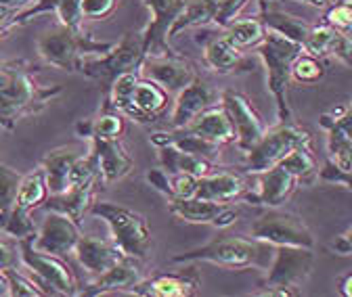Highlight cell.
Wrapping results in <instances>:
<instances>
[{"instance_id": "30bf717a", "label": "cell", "mask_w": 352, "mask_h": 297, "mask_svg": "<svg viewBox=\"0 0 352 297\" xmlns=\"http://www.w3.org/2000/svg\"><path fill=\"white\" fill-rule=\"evenodd\" d=\"M250 237L273 247L287 245L315 249V237L306 222L292 211H283L279 207H269V211L260 214L250 226Z\"/></svg>"}, {"instance_id": "44dd1931", "label": "cell", "mask_w": 352, "mask_h": 297, "mask_svg": "<svg viewBox=\"0 0 352 297\" xmlns=\"http://www.w3.org/2000/svg\"><path fill=\"white\" fill-rule=\"evenodd\" d=\"M248 191L250 185L241 174L231 172V169H223V172H210L197 178V189L193 197L216 201V203H235L243 199Z\"/></svg>"}, {"instance_id": "f907efd6", "label": "cell", "mask_w": 352, "mask_h": 297, "mask_svg": "<svg viewBox=\"0 0 352 297\" xmlns=\"http://www.w3.org/2000/svg\"><path fill=\"white\" fill-rule=\"evenodd\" d=\"M0 295H11L9 276H7V272H3V270H0Z\"/></svg>"}, {"instance_id": "7c38bea8", "label": "cell", "mask_w": 352, "mask_h": 297, "mask_svg": "<svg viewBox=\"0 0 352 297\" xmlns=\"http://www.w3.org/2000/svg\"><path fill=\"white\" fill-rule=\"evenodd\" d=\"M168 209L174 218L187 224H208L229 228L239 220V209L231 203H216L199 197H166Z\"/></svg>"}, {"instance_id": "9c48e42d", "label": "cell", "mask_w": 352, "mask_h": 297, "mask_svg": "<svg viewBox=\"0 0 352 297\" xmlns=\"http://www.w3.org/2000/svg\"><path fill=\"white\" fill-rule=\"evenodd\" d=\"M300 145H313L311 132H306L294 121L277 123L275 128L264 132L262 139L245 153L243 169L252 176L267 172V169L279 165L281 159Z\"/></svg>"}, {"instance_id": "f546056e", "label": "cell", "mask_w": 352, "mask_h": 297, "mask_svg": "<svg viewBox=\"0 0 352 297\" xmlns=\"http://www.w3.org/2000/svg\"><path fill=\"white\" fill-rule=\"evenodd\" d=\"M149 143L157 149V147H164V145H172L181 151H187V153H195V155H201V157H208V159H214L220 151L218 145H212L208 141H204L201 136L193 134L189 128H170V130H160V132H153L149 136Z\"/></svg>"}, {"instance_id": "2e32d148", "label": "cell", "mask_w": 352, "mask_h": 297, "mask_svg": "<svg viewBox=\"0 0 352 297\" xmlns=\"http://www.w3.org/2000/svg\"><path fill=\"white\" fill-rule=\"evenodd\" d=\"M80 237L82 235L78 230L76 220L61 214V211H51V214L47 216V220L42 222L36 239L32 237V243L38 251L63 258V256H67V253H74Z\"/></svg>"}, {"instance_id": "60d3db41", "label": "cell", "mask_w": 352, "mask_h": 297, "mask_svg": "<svg viewBox=\"0 0 352 297\" xmlns=\"http://www.w3.org/2000/svg\"><path fill=\"white\" fill-rule=\"evenodd\" d=\"M120 5V0H80L82 19H107Z\"/></svg>"}, {"instance_id": "8992f818", "label": "cell", "mask_w": 352, "mask_h": 297, "mask_svg": "<svg viewBox=\"0 0 352 297\" xmlns=\"http://www.w3.org/2000/svg\"><path fill=\"white\" fill-rule=\"evenodd\" d=\"M91 214L107 224L111 241L120 247L124 256L141 262L147 260L151 251V230L145 216L109 201H93Z\"/></svg>"}, {"instance_id": "603a6c76", "label": "cell", "mask_w": 352, "mask_h": 297, "mask_svg": "<svg viewBox=\"0 0 352 297\" xmlns=\"http://www.w3.org/2000/svg\"><path fill=\"white\" fill-rule=\"evenodd\" d=\"M183 128H189L193 134H197L204 141H208L212 145H218V147L235 143L233 121H231V117H229L223 103H216V105L204 109L191 123L183 126Z\"/></svg>"}, {"instance_id": "d6a6232c", "label": "cell", "mask_w": 352, "mask_h": 297, "mask_svg": "<svg viewBox=\"0 0 352 297\" xmlns=\"http://www.w3.org/2000/svg\"><path fill=\"white\" fill-rule=\"evenodd\" d=\"M285 172H289L298 185H313L319 178V165H317V157L313 153V145H300L296 147L292 153H287L281 163H279Z\"/></svg>"}, {"instance_id": "484cf974", "label": "cell", "mask_w": 352, "mask_h": 297, "mask_svg": "<svg viewBox=\"0 0 352 297\" xmlns=\"http://www.w3.org/2000/svg\"><path fill=\"white\" fill-rule=\"evenodd\" d=\"M97 185H101V178H86V180H78L74 182L65 193L61 195H51V199L47 201V209L51 211H61V214L69 216L72 220L80 222L82 216L91 209L93 201H95V191Z\"/></svg>"}, {"instance_id": "ba28073f", "label": "cell", "mask_w": 352, "mask_h": 297, "mask_svg": "<svg viewBox=\"0 0 352 297\" xmlns=\"http://www.w3.org/2000/svg\"><path fill=\"white\" fill-rule=\"evenodd\" d=\"M145 59L143 36L141 32H128L122 36L120 42H113V47L105 55L84 57L80 63V73L95 80L103 88V97L109 93L116 78L126 71H139Z\"/></svg>"}, {"instance_id": "cb8c5ba5", "label": "cell", "mask_w": 352, "mask_h": 297, "mask_svg": "<svg viewBox=\"0 0 352 297\" xmlns=\"http://www.w3.org/2000/svg\"><path fill=\"white\" fill-rule=\"evenodd\" d=\"M93 143V153L97 157L99 163V174H101V182L103 185H113L122 178H126L132 167H135V161L126 153V149L122 147L120 141H105V139H88Z\"/></svg>"}, {"instance_id": "ffe728a7", "label": "cell", "mask_w": 352, "mask_h": 297, "mask_svg": "<svg viewBox=\"0 0 352 297\" xmlns=\"http://www.w3.org/2000/svg\"><path fill=\"white\" fill-rule=\"evenodd\" d=\"M204 65L218 73V75H231L252 71L254 63L243 57L241 49H237L227 36L210 38L204 45Z\"/></svg>"}, {"instance_id": "277c9868", "label": "cell", "mask_w": 352, "mask_h": 297, "mask_svg": "<svg viewBox=\"0 0 352 297\" xmlns=\"http://www.w3.org/2000/svg\"><path fill=\"white\" fill-rule=\"evenodd\" d=\"M256 53H258V59L262 61L264 69H267V88L275 99L279 123L292 121L287 88L292 82V63L302 53V47L279 34L267 32L264 40L256 47Z\"/></svg>"}, {"instance_id": "74e56055", "label": "cell", "mask_w": 352, "mask_h": 297, "mask_svg": "<svg viewBox=\"0 0 352 297\" xmlns=\"http://www.w3.org/2000/svg\"><path fill=\"white\" fill-rule=\"evenodd\" d=\"M336 27L327 25V23H319V25H311L308 29V36L302 45V51L308 55H315V57H327L329 45H331V38H333Z\"/></svg>"}, {"instance_id": "1f68e13d", "label": "cell", "mask_w": 352, "mask_h": 297, "mask_svg": "<svg viewBox=\"0 0 352 297\" xmlns=\"http://www.w3.org/2000/svg\"><path fill=\"white\" fill-rule=\"evenodd\" d=\"M76 130L82 139L97 136V139H105V141H120V136L126 130V117L111 107H103L99 117H95L91 121H80L76 126Z\"/></svg>"}, {"instance_id": "4dcf8cb0", "label": "cell", "mask_w": 352, "mask_h": 297, "mask_svg": "<svg viewBox=\"0 0 352 297\" xmlns=\"http://www.w3.org/2000/svg\"><path fill=\"white\" fill-rule=\"evenodd\" d=\"M220 9V0H185V7L170 29V40L189 27H206L214 23Z\"/></svg>"}, {"instance_id": "b9f144b4", "label": "cell", "mask_w": 352, "mask_h": 297, "mask_svg": "<svg viewBox=\"0 0 352 297\" xmlns=\"http://www.w3.org/2000/svg\"><path fill=\"white\" fill-rule=\"evenodd\" d=\"M57 21L72 27L82 29V13H80V0H57L55 3Z\"/></svg>"}, {"instance_id": "6da1fadb", "label": "cell", "mask_w": 352, "mask_h": 297, "mask_svg": "<svg viewBox=\"0 0 352 297\" xmlns=\"http://www.w3.org/2000/svg\"><path fill=\"white\" fill-rule=\"evenodd\" d=\"M61 95V86L44 88L34 82L32 67L25 61L0 63V126H13L32 113L47 107Z\"/></svg>"}, {"instance_id": "bcb514c9", "label": "cell", "mask_w": 352, "mask_h": 297, "mask_svg": "<svg viewBox=\"0 0 352 297\" xmlns=\"http://www.w3.org/2000/svg\"><path fill=\"white\" fill-rule=\"evenodd\" d=\"M7 276H9V285H11V295H42L44 293L36 287V283L15 274L13 270H7Z\"/></svg>"}, {"instance_id": "ac0fdd59", "label": "cell", "mask_w": 352, "mask_h": 297, "mask_svg": "<svg viewBox=\"0 0 352 297\" xmlns=\"http://www.w3.org/2000/svg\"><path fill=\"white\" fill-rule=\"evenodd\" d=\"M256 191H248L243 195V201L250 205H262V207H281L298 189V180L285 172L281 165H275L267 172H260Z\"/></svg>"}, {"instance_id": "83f0119b", "label": "cell", "mask_w": 352, "mask_h": 297, "mask_svg": "<svg viewBox=\"0 0 352 297\" xmlns=\"http://www.w3.org/2000/svg\"><path fill=\"white\" fill-rule=\"evenodd\" d=\"M157 159H160V167L166 169L168 174H191L195 178H201L214 169L212 159L181 151L172 145L157 147Z\"/></svg>"}, {"instance_id": "f35d334b", "label": "cell", "mask_w": 352, "mask_h": 297, "mask_svg": "<svg viewBox=\"0 0 352 297\" xmlns=\"http://www.w3.org/2000/svg\"><path fill=\"white\" fill-rule=\"evenodd\" d=\"M323 23L342 29V32H350L352 27V0H338V3H329L325 7V15H323Z\"/></svg>"}, {"instance_id": "7dc6e473", "label": "cell", "mask_w": 352, "mask_h": 297, "mask_svg": "<svg viewBox=\"0 0 352 297\" xmlns=\"http://www.w3.org/2000/svg\"><path fill=\"white\" fill-rule=\"evenodd\" d=\"M331 251L338 256H352V226L336 237V241L331 243Z\"/></svg>"}, {"instance_id": "d6986e66", "label": "cell", "mask_w": 352, "mask_h": 297, "mask_svg": "<svg viewBox=\"0 0 352 297\" xmlns=\"http://www.w3.org/2000/svg\"><path fill=\"white\" fill-rule=\"evenodd\" d=\"M145 278L141 260L124 256L109 270L101 272L91 285H86L80 295H107V293H128L135 285Z\"/></svg>"}, {"instance_id": "ee69618b", "label": "cell", "mask_w": 352, "mask_h": 297, "mask_svg": "<svg viewBox=\"0 0 352 297\" xmlns=\"http://www.w3.org/2000/svg\"><path fill=\"white\" fill-rule=\"evenodd\" d=\"M250 3V0H223L218 9V15L214 19V25H218L220 29H225L233 19L239 17V13L243 11V7Z\"/></svg>"}, {"instance_id": "836d02e7", "label": "cell", "mask_w": 352, "mask_h": 297, "mask_svg": "<svg viewBox=\"0 0 352 297\" xmlns=\"http://www.w3.org/2000/svg\"><path fill=\"white\" fill-rule=\"evenodd\" d=\"M225 36L233 42L237 49H252L258 47L267 36V27L260 21V17H245V19H233L225 27Z\"/></svg>"}, {"instance_id": "4fadbf2b", "label": "cell", "mask_w": 352, "mask_h": 297, "mask_svg": "<svg viewBox=\"0 0 352 297\" xmlns=\"http://www.w3.org/2000/svg\"><path fill=\"white\" fill-rule=\"evenodd\" d=\"M141 75L155 82L157 86H162L168 95L181 93L185 86L199 75L195 65L176 55V53H166V55H145L141 63Z\"/></svg>"}, {"instance_id": "52a82bcc", "label": "cell", "mask_w": 352, "mask_h": 297, "mask_svg": "<svg viewBox=\"0 0 352 297\" xmlns=\"http://www.w3.org/2000/svg\"><path fill=\"white\" fill-rule=\"evenodd\" d=\"M267 243H260L256 239H243V237H225L214 239L206 245H199L195 249L176 253L170 258L172 264H193V262H208L225 270H248L254 266H260V258Z\"/></svg>"}, {"instance_id": "8fae6325", "label": "cell", "mask_w": 352, "mask_h": 297, "mask_svg": "<svg viewBox=\"0 0 352 297\" xmlns=\"http://www.w3.org/2000/svg\"><path fill=\"white\" fill-rule=\"evenodd\" d=\"M32 237L21 239V260H23V264L40 278V285L49 287V293L76 295L78 283H76L72 268L65 262H61L59 256H51V253L38 251L32 243Z\"/></svg>"}, {"instance_id": "5bb4252c", "label": "cell", "mask_w": 352, "mask_h": 297, "mask_svg": "<svg viewBox=\"0 0 352 297\" xmlns=\"http://www.w3.org/2000/svg\"><path fill=\"white\" fill-rule=\"evenodd\" d=\"M149 11V23L141 32L145 55H166L174 53L170 47V29L179 19L185 0H143Z\"/></svg>"}, {"instance_id": "3957f363", "label": "cell", "mask_w": 352, "mask_h": 297, "mask_svg": "<svg viewBox=\"0 0 352 297\" xmlns=\"http://www.w3.org/2000/svg\"><path fill=\"white\" fill-rule=\"evenodd\" d=\"M113 42H97L84 29H72L63 23H55L38 40V55L44 63L57 69L78 71L84 57L105 55Z\"/></svg>"}, {"instance_id": "5b68a950", "label": "cell", "mask_w": 352, "mask_h": 297, "mask_svg": "<svg viewBox=\"0 0 352 297\" xmlns=\"http://www.w3.org/2000/svg\"><path fill=\"white\" fill-rule=\"evenodd\" d=\"M315 268V249L308 247H275L269 274L260 281V289L254 295L267 297H296L302 293L304 283Z\"/></svg>"}, {"instance_id": "8d00e7d4", "label": "cell", "mask_w": 352, "mask_h": 297, "mask_svg": "<svg viewBox=\"0 0 352 297\" xmlns=\"http://www.w3.org/2000/svg\"><path fill=\"white\" fill-rule=\"evenodd\" d=\"M19 174L13 172L11 167L0 163V226L5 228L9 214L15 205V197H17V189H19Z\"/></svg>"}, {"instance_id": "db71d44e", "label": "cell", "mask_w": 352, "mask_h": 297, "mask_svg": "<svg viewBox=\"0 0 352 297\" xmlns=\"http://www.w3.org/2000/svg\"><path fill=\"white\" fill-rule=\"evenodd\" d=\"M220 3H223V0H220Z\"/></svg>"}, {"instance_id": "7bdbcfd3", "label": "cell", "mask_w": 352, "mask_h": 297, "mask_svg": "<svg viewBox=\"0 0 352 297\" xmlns=\"http://www.w3.org/2000/svg\"><path fill=\"white\" fill-rule=\"evenodd\" d=\"M170 187L164 197H193L197 189V178L191 174H168Z\"/></svg>"}, {"instance_id": "7a4b0ae2", "label": "cell", "mask_w": 352, "mask_h": 297, "mask_svg": "<svg viewBox=\"0 0 352 297\" xmlns=\"http://www.w3.org/2000/svg\"><path fill=\"white\" fill-rule=\"evenodd\" d=\"M168 97L162 86L143 78L141 71H126L113 80L103 107H111L137 123H153L166 111Z\"/></svg>"}, {"instance_id": "d4e9b609", "label": "cell", "mask_w": 352, "mask_h": 297, "mask_svg": "<svg viewBox=\"0 0 352 297\" xmlns=\"http://www.w3.org/2000/svg\"><path fill=\"white\" fill-rule=\"evenodd\" d=\"M74 253L78 262L95 276L109 270L113 264H118L124 258V253L113 241H103L97 237H80Z\"/></svg>"}, {"instance_id": "f1b7e54d", "label": "cell", "mask_w": 352, "mask_h": 297, "mask_svg": "<svg viewBox=\"0 0 352 297\" xmlns=\"http://www.w3.org/2000/svg\"><path fill=\"white\" fill-rule=\"evenodd\" d=\"M80 159V153L74 149H57L44 157V178L51 195H61L72 187L74 165Z\"/></svg>"}, {"instance_id": "4316f807", "label": "cell", "mask_w": 352, "mask_h": 297, "mask_svg": "<svg viewBox=\"0 0 352 297\" xmlns=\"http://www.w3.org/2000/svg\"><path fill=\"white\" fill-rule=\"evenodd\" d=\"M260 21L267 27V32L279 34L296 45H304V40L308 36V29H311V23H306L302 17H296L287 11L275 9L269 5V0H260Z\"/></svg>"}, {"instance_id": "f5cc1de1", "label": "cell", "mask_w": 352, "mask_h": 297, "mask_svg": "<svg viewBox=\"0 0 352 297\" xmlns=\"http://www.w3.org/2000/svg\"><path fill=\"white\" fill-rule=\"evenodd\" d=\"M350 34H352V27H350Z\"/></svg>"}, {"instance_id": "e0dca14e", "label": "cell", "mask_w": 352, "mask_h": 297, "mask_svg": "<svg viewBox=\"0 0 352 297\" xmlns=\"http://www.w3.org/2000/svg\"><path fill=\"white\" fill-rule=\"evenodd\" d=\"M220 103V95L212 88V84L197 75L189 86H185L181 93H176L174 107L170 113V128H183L191 123L204 109Z\"/></svg>"}, {"instance_id": "e575fe53", "label": "cell", "mask_w": 352, "mask_h": 297, "mask_svg": "<svg viewBox=\"0 0 352 297\" xmlns=\"http://www.w3.org/2000/svg\"><path fill=\"white\" fill-rule=\"evenodd\" d=\"M327 130V155L329 161L340 169V172L352 174V139L344 136L336 128Z\"/></svg>"}, {"instance_id": "c3c4849f", "label": "cell", "mask_w": 352, "mask_h": 297, "mask_svg": "<svg viewBox=\"0 0 352 297\" xmlns=\"http://www.w3.org/2000/svg\"><path fill=\"white\" fill-rule=\"evenodd\" d=\"M15 264V256H13V249L7 247L5 243H0V270H11Z\"/></svg>"}, {"instance_id": "7402d4cb", "label": "cell", "mask_w": 352, "mask_h": 297, "mask_svg": "<svg viewBox=\"0 0 352 297\" xmlns=\"http://www.w3.org/2000/svg\"><path fill=\"white\" fill-rule=\"evenodd\" d=\"M201 281L195 272L181 274H160L153 278H143L139 285L132 287L126 295L141 297H191L199 291Z\"/></svg>"}, {"instance_id": "9a60e30c", "label": "cell", "mask_w": 352, "mask_h": 297, "mask_svg": "<svg viewBox=\"0 0 352 297\" xmlns=\"http://www.w3.org/2000/svg\"><path fill=\"white\" fill-rule=\"evenodd\" d=\"M220 103L225 105L233 121L237 147L243 153H248L262 139V134L267 132V126H264L258 109L252 105V101L243 93H235V91H225L220 95Z\"/></svg>"}, {"instance_id": "f6af8a7d", "label": "cell", "mask_w": 352, "mask_h": 297, "mask_svg": "<svg viewBox=\"0 0 352 297\" xmlns=\"http://www.w3.org/2000/svg\"><path fill=\"white\" fill-rule=\"evenodd\" d=\"M319 180H325V182H331V185H340L348 191H352V174H346V172H340V169L327 159V163L319 169Z\"/></svg>"}, {"instance_id": "d590c367", "label": "cell", "mask_w": 352, "mask_h": 297, "mask_svg": "<svg viewBox=\"0 0 352 297\" xmlns=\"http://www.w3.org/2000/svg\"><path fill=\"white\" fill-rule=\"evenodd\" d=\"M325 73H327L325 61L321 57L308 55L304 51L292 63V80L300 84H317L319 80L325 78Z\"/></svg>"}, {"instance_id": "681fc988", "label": "cell", "mask_w": 352, "mask_h": 297, "mask_svg": "<svg viewBox=\"0 0 352 297\" xmlns=\"http://www.w3.org/2000/svg\"><path fill=\"white\" fill-rule=\"evenodd\" d=\"M338 291H340V295H344V297H352V270L346 272V274L340 278Z\"/></svg>"}, {"instance_id": "816d5d0a", "label": "cell", "mask_w": 352, "mask_h": 297, "mask_svg": "<svg viewBox=\"0 0 352 297\" xmlns=\"http://www.w3.org/2000/svg\"><path fill=\"white\" fill-rule=\"evenodd\" d=\"M302 3H306V5H313V7H317V9H325L331 0H302Z\"/></svg>"}, {"instance_id": "ab89813d", "label": "cell", "mask_w": 352, "mask_h": 297, "mask_svg": "<svg viewBox=\"0 0 352 297\" xmlns=\"http://www.w3.org/2000/svg\"><path fill=\"white\" fill-rule=\"evenodd\" d=\"M319 123L323 128H336L344 136L352 139V103L346 107H338L333 111H327L319 117Z\"/></svg>"}]
</instances>
